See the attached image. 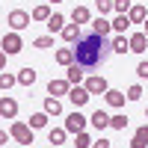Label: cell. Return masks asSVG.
<instances>
[{"mask_svg":"<svg viewBox=\"0 0 148 148\" xmlns=\"http://www.w3.org/2000/svg\"><path fill=\"white\" fill-rule=\"evenodd\" d=\"M110 51H113V45L104 36H98V33L80 36V42H74V62L83 65V68H98V65L107 62Z\"/></svg>","mask_w":148,"mask_h":148,"instance_id":"obj_1","label":"cell"},{"mask_svg":"<svg viewBox=\"0 0 148 148\" xmlns=\"http://www.w3.org/2000/svg\"><path fill=\"white\" fill-rule=\"evenodd\" d=\"M0 51H3L6 56H15V53H21L24 51V39H21V33H15V30H9L3 39H0Z\"/></svg>","mask_w":148,"mask_h":148,"instance_id":"obj_2","label":"cell"},{"mask_svg":"<svg viewBox=\"0 0 148 148\" xmlns=\"http://www.w3.org/2000/svg\"><path fill=\"white\" fill-rule=\"evenodd\" d=\"M9 136L15 139V142H21V145H30V142H33V127L27 125V121H12Z\"/></svg>","mask_w":148,"mask_h":148,"instance_id":"obj_3","label":"cell"},{"mask_svg":"<svg viewBox=\"0 0 148 148\" xmlns=\"http://www.w3.org/2000/svg\"><path fill=\"white\" fill-rule=\"evenodd\" d=\"M30 12H24V9H12L9 12V27L12 30H15V33H21V30H27L30 27Z\"/></svg>","mask_w":148,"mask_h":148,"instance_id":"obj_4","label":"cell"},{"mask_svg":"<svg viewBox=\"0 0 148 148\" xmlns=\"http://www.w3.org/2000/svg\"><path fill=\"white\" fill-rule=\"evenodd\" d=\"M83 86L89 89V95H104V92L110 89L107 77H101V74H92V77H86V80H83Z\"/></svg>","mask_w":148,"mask_h":148,"instance_id":"obj_5","label":"cell"},{"mask_svg":"<svg viewBox=\"0 0 148 148\" xmlns=\"http://www.w3.org/2000/svg\"><path fill=\"white\" fill-rule=\"evenodd\" d=\"M89 98H92V95H89V89H86V86H71V89H68V101L77 107V110L89 104Z\"/></svg>","mask_w":148,"mask_h":148,"instance_id":"obj_6","label":"cell"},{"mask_svg":"<svg viewBox=\"0 0 148 148\" xmlns=\"http://www.w3.org/2000/svg\"><path fill=\"white\" fill-rule=\"evenodd\" d=\"M86 121H89V119H86L80 110H74V113L65 119V130H68V133H80V130L86 127Z\"/></svg>","mask_w":148,"mask_h":148,"instance_id":"obj_7","label":"cell"},{"mask_svg":"<svg viewBox=\"0 0 148 148\" xmlns=\"http://www.w3.org/2000/svg\"><path fill=\"white\" fill-rule=\"evenodd\" d=\"M104 101L113 107V110H121V107H125V101H127V95L119 92V89H107V92H104Z\"/></svg>","mask_w":148,"mask_h":148,"instance_id":"obj_8","label":"cell"},{"mask_svg":"<svg viewBox=\"0 0 148 148\" xmlns=\"http://www.w3.org/2000/svg\"><path fill=\"white\" fill-rule=\"evenodd\" d=\"M65 77H68V83H71V86H80V83L86 80V68H83V65H77V62H71V65H68V71H65Z\"/></svg>","mask_w":148,"mask_h":148,"instance_id":"obj_9","label":"cell"},{"mask_svg":"<svg viewBox=\"0 0 148 148\" xmlns=\"http://www.w3.org/2000/svg\"><path fill=\"white\" fill-rule=\"evenodd\" d=\"M68 89H71L68 77H62V80H51V83H47V95H53V98H59V95H68Z\"/></svg>","mask_w":148,"mask_h":148,"instance_id":"obj_10","label":"cell"},{"mask_svg":"<svg viewBox=\"0 0 148 148\" xmlns=\"http://www.w3.org/2000/svg\"><path fill=\"white\" fill-rule=\"evenodd\" d=\"M0 116L3 119H15L18 116V101L15 98H0Z\"/></svg>","mask_w":148,"mask_h":148,"instance_id":"obj_11","label":"cell"},{"mask_svg":"<svg viewBox=\"0 0 148 148\" xmlns=\"http://www.w3.org/2000/svg\"><path fill=\"white\" fill-rule=\"evenodd\" d=\"M59 36H62V39H65L68 45L80 42V36H83V33H80V24H74V21H71V24H65V27H62V33H59Z\"/></svg>","mask_w":148,"mask_h":148,"instance_id":"obj_12","label":"cell"},{"mask_svg":"<svg viewBox=\"0 0 148 148\" xmlns=\"http://www.w3.org/2000/svg\"><path fill=\"white\" fill-rule=\"evenodd\" d=\"M130 51L133 53H145L148 51V36L145 33H133L130 36Z\"/></svg>","mask_w":148,"mask_h":148,"instance_id":"obj_13","label":"cell"},{"mask_svg":"<svg viewBox=\"0 0 148 148\" xmlns=\"http://www.w3.org/2000/svg\"><path fill=\"white\" fill-rule=\"evenodd\" d=\"M92 33H98V36H104V39H107V36L113 33V24H110L104 15H98V18L92 21Z\"/></svg>","mask_w":148,"mask_h":148,"instance_id":"obj_14","label":"cell"},{"mask_svg":"<svg viewBox=\"0 0 148 148\" xmlns=\"http://www.w3.org/2000/svg\"><path fill=\"white\" fill-rule=\"evenodd\" d=\"M42 110H45L47 116H62V104H59V98H53V95H47V98H45Z\"/></svg>","mask_w":148,"mask_h":148,"instance_id":"obj_15","label":"cell"},{"mask_svg":"<svg viewBox=\"0 0 148 148\" xmlns=\"http://www.w3.org/2000/svg\"><path fill=\"white\" fill-rule=\"evenodd\" d=\"M89 121H92V127H95V130H104V127H110V116L104 113V110H95V113L89 116Z\"/></svg>","mask_w":148,"mask_h":148,"instance_id":"obj_16","label":"cell"},{"mask_svg":"<svg viewBox=\"0 0 148 148\" xmlns=\"http://www.w3.org/2000/svg\"><path fill=\"white\" fill-rule=\"evenodd\" d=\"M110 24H113V33H119V36H125L130 27H133V24H130V18L127 15H116L113 21H110Z\"/></svg>","mask_w":148,"mask_h":148,"instance_id":"obj_17","label":"cell"},{"mask_svg":"<svg viewBox=\"0 0 148 148\" xmlns=\"http://www.w3.org/2000/svg\"><path fill=\"white\" fill-rule=\"evenodd\" d=\"M130 148H148V125H142L130 139Z\"/></svg>","mask_w":148,"mask_h":148,"instance_id":"obj_18","label":"cell"},{"mask_svg":"<svg viewBox=\"0 0 148 148\" xmlns=\"http://www.w3.org/2000/svg\"><path fill=\"white\" fill-rule=\"evenodd\" d=\"M71 21H74V24H89V21H92V12L86 9V6H74Z\"/></svg>","mask_w":148,"mask_h":148,"instance_id":"obj_19","label":"cell"},{"mask_svg":"<svg viewBox=\"0 0 148 148\" xmlns=\"http://www.w3.org/2000/svg\"><path fill=\"white\" fill-rule=\"evenodd\" d=\"M45 24H47V30H51V36H53V33H62V27H65V18L59 15V12H53V15L47 18Z\"/></svg>","mask_w":148,"mask_h":148,"instance_id":"obj_20","label":"cell"},{"mask_svg":"<svg viewBox=\"0 0 148 148\" xmlns=\"http://www.w3.org/2000/svg\"><path fill=\"white\" fill-rule=\"evenodd\" d=\"M127 18H130V24H145V18H148V9H145V6H130Z\"/></svg>","mask_w":148,"mask_h":148,"instance_id":"obj_21","label":"cell"},{"mask_svg":"<svg viewBox=\"0 0 148 148\" xmlns=\"http://www.w3.org/2000/svg\"><path fill=\"white\" fill-rule=\"evenodd\" d=\"M51 15H53V12H51V6H47V3H39V6L30 12V18H33V21H47Z\"/></svg>","mask_w":148,"mask_h":148,"instance_id":"obj_22","label":"cell"},{"mask_svg":"<svg viewBox=\"0 0 148 148\" xmlns=\"http://www.w3.org/2000/svg\"><path fill=\"white\" fill-rule=\"evenodd\" d=\"M110 45H113V53H127L130 51V39H127V36H116Z\"/></svg>","mask_w":148,"mask_h":148,"instance_id":"obj_23","label":"cell"},{"mask_svg":"<svg viewBox=\"0 0 148 148\" xmlns=\"http://www.w3.org/2000/svg\"><path fill=\"white\" fill-rule=\"evenodd\" d=\"M56 62L68 68V65L74 62V47H59V51H56Z\"/></svg>","mask_w":148,"mask_h":148,"instance_id":"obj_24","label":"cell"},{"mask_svg":"<svg viewBox=\"0 0 148 148\" xmlns=\"http://www.w3.org/2000/svg\"><path fill=\"white\" fill-rule=\"evenodd\" d=\"M65 127H51V130H47V142H51V145H62L65 142Z\"/></svg>","mask_w":148,"mask_h":148,"instance_id":"obj_25","label":"cell"},{"mask_svg":"<svg viewBox=\"0 0 148 148\" xmlns=\"http://www.w3.org/2000/svg\"><path fill=\"white\" fill-rule=\"evenodd\" d=\"M47 119H51V116H47L45 110H42V113H33V116H30V127H33V130H42V127H47Z\"/></svg>","mask_w":148,"mask_h":148,"instance_id":"obj_26","label":"cell"},{"mask_svg":"<svg viewBox=\"0 0 148 148\" xmlns=\"http://www.w3.org/2000/svg\"><path fill=\"white\" fill-rule=\"evenodd\" d=\"M18 83V74H9V71H0V92H9L12 86Z\"/></svg>","mask_w":148,"mask_h":148,"instance_id":"obj_27","label":"cell"},{"mask_svg":"<svg viewBox=\"0 0 148 148\" xmlns=\"http://www.w3.org/2000/svg\"><path fill=\"white\" fill-rule=\"evenodd\" d=\"M18 83H21V86H33V83H36V71H33V68H21V71H18Z\"/></svg>","mask_w":148,"mask_h":148,"instance_id":"obj_28","label":"cell"},{"mask_svg":"<svg viewBox=\"0 0 148 148\" xmlns=\"http://www.w3.org/2000/svg\"><path fill=\"white\" fill-rule=\"evenodd\" d=\"M110 127H113V130H125V127H127V116H125V113L110 116Z\"/></svg>","mask_w":148,"mask_h":148,"instance_id":"obj_29","label":"cell"},{"mask_svg":"<svg viewBox=\"0 0 148 148\" xmlns=\"http://www.w3.org/2000/svg\"><path fill=\"white\" fill-rule=\"evenodd\" d=\"M130 0H113V12H116V15H127V12H130Z\"/></svg>","mask_w":148,"mask_h":148,"instance_id":"obj_30","label":"cell"},{"mask_svg":"<svg viewBox=\"0 0 148 148\" xmlns=\"http://www.w3.org/2000/svg\"><path fill=\"white\" fill-rule=\"evenodd\" d=\"M74 145H77V148H92V139H89V133H86V130L74 133Z\"/></svg>","mask_w":148,"mask_h":148,"instance_id":"obj_31","label":"cell"},{"mask_svg":"<svg viewBox=\"0 0 148 148\" xmlns=\"http://www.w3.org/2000/svg\"><path fill=\"white\" fill-rule=\"evenodd\" d=\"M95 6H98V15H110V12H113V0H95Z\"/></svg>","mask_w":148,"mask_h":148,"instance_id":"obj_32","label":"cell"},{"mask_svg":"<svg viewBox=\"0 0 148 148\" xmlns=\"http://www.w3.org/2000/svg\"><path fill=\"white\" fill-rule=\"evenodd\" d=\"M33 47H39V51H45V47H53V36H39V39L33 42Z\"/></svg>","mask_w":148,"mask_h":148,"instance_id":"obj_33","label":"cell"},{"mask_svg":"<svg viewBox=\"0 0 148 148\" xmlns=\"http://www.w3.org/2000/svg\"><path fill=\"white\" fill-rule=\"evenodd\" d=\"M139 98H142V86L136 83V86H130V89H127V101H139Z\"/></svg>","mask_w":148,"mask_h":148,"instance_id":"obj_34","label":"cell"},{"mask_svg":"<svg viewBox=\"0 0 148 148\" xmlns=\"http://www.w3.org/2000/svg\"><path fill=\"white\" fill-rule=\"evenodd\" d=\"M136 74H139L142 80H148V59H142V62L136 65Z\"/></svg>","mask_w":148,"mask_h":148,"instance_id":"obj_35","label":"cell"},{"mask_svg":"<svg viewBox=\"0 0 148 148\" xmlns=\"http://www.w3.org/2000/svg\"><path fill=\"white\" fill-rule=\"evenodd\" d=\"M92 148H110V139H104V136H101V139H95Z\"/></svg>","mask_w":148,"mask_h":148,"instance_id":"obj_36","label":"cell"},{"mask_svg":"<svg viewBox=\"0 0 148 148\" xmlns=\"http://www.w3.org/2000/svg\"><path fill=\"white\" fill-rule=\"evenodd\" d=\"M12 136H9V130H3V127H0V145H6Z\"/></svg>","mask_w":148,"mask_h":148,"instance_id":"obj_37","label":"cell"},{"mask_svg":"<svg viewBox=\"0 0 148 148\" xmlns=\"http://www.w3.org/2000/svg\"><path fill=\"white\" fill-rule=\"evenodd\" d=\"M3 68H6V53L0 51V71H3Z\"/></svg>","mask_w":148,"mask_h":148,"instance_id":"obj_38","label":"cell"},{"mask_svg":"<svg viewBox=\"0 0 148 148\" xmlns=\"http://www.w3.org/2000/svg\"><path fill=\"white\" fill-rule=\"evenodd\" d=\"M142 27H145V30H142V33H145V36H148V18H145V24H142Z\"/></svg>","mask_w":148,"mask_h":148,"instance_id":"obj_39","label":"cell"},{"mask_svg":"<svg viewBox=\"0 0 148 148\" xmlns=\"http://www.w3.org/2000/svg\"><path fill=\"white\" fill-rule=\"evenodd\" d=\"M51 3H62V0H51Z\"/></svg>","mask_w":148,"mask_h":148,"instance_id":"obj_40","label":"cell"},{"mask_svg":"<svg viewBox=\"0 0 148 148\" xmlns=\"http://www.w3.org/2000/svg\"><path fill=\"white\" fill-rule=\"evenodd\" d=\"M21 148H33V145H21Z\"/></svg>","mask_w":148,"mask_h":148,"instance_id":"obj_41","label":"cell"},{"mask_svg":"<svg viewBox=\"0 0 148 148\" xmlns=\"http://www.w3.org/2000/svg\"><path fill=\"white\" fill-rule=\"evenodd\" d=\"M51 148H62V145H51Z\"/></svg>","mask_w":148,"mask_h":148,"instance_id":"obj_42","label":"cell"},{"mask_svg":"<svg viewBox=\"0 0 148 148\" xmlns=\"http://www.w3.org/2000/svg\"><path fill=\"white\" fill-rule=\"evenodd\" d=\"M145 119H148V110H145Z\"/></svg>","mask_w":148,"mask_h":148,"instance_id":"obj_43","label":"cell"},{"mask_svg":"<svg viewBox=\"0 0 148 148\" xmlns=\"http://www.w3.org/2000/svg\"><path fill=\"white\" fill-rule=\"evenodd\" d=\"M0 148H3V145H0Z\"/></svg>","mask_w":148,"mask_h":148,"instance_id":"obj_44","label":"cell"},{"mask_svg":"<svg viewBox=\"0 0 148 148\" xmlns=\"http://www.w3.org/2000/svg\"><path fill=\"white\" fill-rule=\"evenodd\" d=\"M0 98H3V95H0Z\"/></svg>","mask_w":148,"mask_h":148,"instance_id":"obj_45","label":"cell"}]
</instances>
